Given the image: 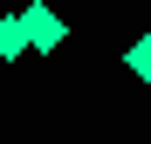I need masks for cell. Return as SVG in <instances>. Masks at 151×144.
Returning <instances> with one entry per match:
<instances>
[{
	"mask_svg": "<svg viewBox=\"0 0 151 144\" xmlns=\"http://www.w3.org/2000/svg\"><path fill=\"white\" fill-rule=\"evenodd\" d=\"M21 28H28V48H35V55H55V48L69 41V28H62L55 7H21Z\"/></svg>",
	"mask_w": 151,
	"mask_h": 144,
	"instance_id": "1",
	"label": "cell"
},
{
	"mask_svg": "<svg viewBox=\"0 0 151 144\" xmlns=\"http://www.w3.org/2000/svg\"><path fill=\"white\" fill-rule=\"evenodd\" d=\"M28 55V28H21V14H0V62H21Z\"/></svg>",
	"mask_w": 151,
	"mask_h": 144,
	"instance_id": "2",
	"label": "cell"
},
{
	"mask_svg": "<svg viewBox=\"0 0 151 144\" xmlns=\"http://www.w3.org/2000/svg\"><path fill=\"white\" fill-rule=\"evenodd\" d=\"M124 69H131L137 82H151V34H137L131 48H124Z\"/></svg>",
	"mask_w": 151,
	"mask_h": 144,
	"instance_id": "3",
	"label": "cell"
}]
</instances>
